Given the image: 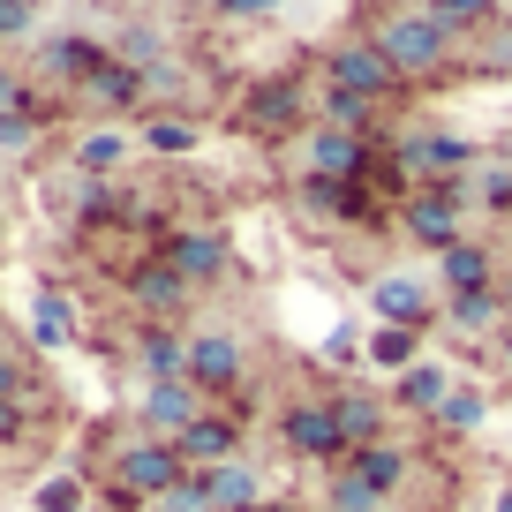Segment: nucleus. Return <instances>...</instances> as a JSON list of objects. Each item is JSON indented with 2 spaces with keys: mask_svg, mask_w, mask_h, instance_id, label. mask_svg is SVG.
I'll use <instances>...</instances> for the list:
<instances>
[{
  "mask_svg": "<svg viewBox=\"0 0 512 512\" xmlns=\"http://www.w3.org/2000/svg\"><path fill=\"white\" fill-rule=\"evenodd\" d=\"M369 309H377L384 324H400V332H422V324L437 317V309H430V287H422V272H384L377 287H369Z\"/></svg>",
  "mask_w": 512,
  "mask_h": 512,
  "instance_id": "14",
  "label": "nucleus"
},
{
  "mask_svg": "<svg viewBox=\"0 0 512 512\" xmlns=\"http://www.w3.org/2000/svg\"><path fill=\"white\" fill-rule=\"evenodd\" d=\"M407 467H415V460H407L400 445H369V452H347V475L362 482V490H377V497H392V490H400V482H407Z\"/></svg>",
  "mask_w": 512,
  "mask_h": 512,
  "instance_id": "22",
  "label": "nucleus"
},
{
  "mask_svg": "<svg viewBox=\"0 0 512 512\" xmlns=\"http://www.w3.org/2000/svg\"><path fill=\"white\" fill-rule=\"evenodd\" d=\"M437 23H445L452 38H467V31H490L497 23V0H422Z\"/></svg>",
  "mask_w": 512,
  "mask_h": 512,
  "instance_id": "26",
  "label": "nucleus"
},
{
  "mask_svg": "<svg viewBox=\"0 0 512 512\" xmlns=\"http://www.w3.org/2000/svg\"><path fill=\"white\" fill-rule=\"evenodd\" d=\"M332 415H339V437H347V452L384 445V430H392V407H384V400H369V392H339V400H332Z\"/></svg>",
  "mask_w": 512,
  "mask_h": 512,
  "instance_id": "19",
  "label": "nucleus"
},
{
  "mask_svg": "<svg viewBox=\"0 0 512 512\" xmlns=\"http://www.w3.org/2000/svg\"><path fill=\"white\" fill-rule=\"evenodd\" d=\"M497 294H505V309H512V264H505V272H497Z\"/></svg>",
  "mask_w": 512,
  "mask_h": 512,
  "instance_id": "40",
  "label": "nucleus"
},
{
  "mask_svg": "<svg viewBox=\"0 0 512 512\" xmlns=\"http://www.w3.org/2000/svg\"><path fill=\"white\" fill-rule=\"evenodd\" d=\"M38 31V0H0V38H31Z\"/></svg>",
  "mask_w": 512,
  "mask_h": 512,
  "instance_id": "35",
  "label": "nucleus"
},
{
  "mask_svg": "<svg viewBox=\"0 0 512 512\" xmlns=\"http://www.w3.org/2000/svg\"><path fill=\"white\" fill-rule=\"evenodd\" d=\"M144 437H181V430H196V422L211 415V400L196 392L189 377H174V384H144Z\"/></svg>",
  "mask_w": 512,
  "mask_h": 512,
  "instance_id": "11",
  "label": "nucleus"
},
{
  "mask_svg": "<svg viewBox=\"0 0 512 512\" xmlns=\"http://www.w3.org/2000/svg\"><path fill=\"white\" fill-rule=\"evenodd\" d=\"M38 505H46V512H91V505H83V482H76V475H53L46 490H38Z\"/></svg>",
  "mask_w": 512,
  "mask_h": 512,
  "instance_id": "33",
  "label": "nucleus"
},
{
  "mask_svg": "<svg viewBox=\"0 0 512 512\" xmlns=\"http://www.w3.org/2000/svg\"><path fill=\"white\" fill-rule=\"evenodd\" d=\"M144 144L166 151V159H181V151H196V121L189 113H159V121H144Z\"/></svg>",
  "mask_w": 512,
  "mask_h": 512,
  "instance_id": "30",
  "label": "nucleus"
},
{
  "mask_svg": "<svg viewBox=\"0 0 512 512\" xmlns=\"http://www.w3.org/2000/svg\"><path fill=\"white\" fill-rule=\"evenodd\" d=\"M369 166V136H347V128H302V174H324V181H362Z\"/></svg>",
  "mask_w": 512,
  "mask_h": 512,
  "instance_id": "10",
  "label": "nucleus"
},
{
  "mask_svg": "<svg viewBox=\"0 0 512 512\" xmlns=\"http://www.w3.org/2000/svg\"><path fill=\"white\" fill-rule=\"evenodd\" d=\"M497 362H505V377H512V324L497 332Z\"/></svg>",
  "mask_w": 512,
  "mask_h": 512,
  "instance_id": "39",
  "label": "nucleus"
},
{
  "mask_svg": "<svg viewBox=\"0 0 512 512\" xmlns=\"http://www.w3.org/2000/svg\"><path fill=\"white\" fill-rule=\"evenodd\" d=\"M324 512H332V505H324Z\"/></svg>",
  "mask_w": 512,
  "mask_h": 512,
  "instance_id": "44",
  "label": "nucleus"
},
{
  "mask_svg": "<svg viewBox=\"0 0 512 512\" xmlns=\"http://www.w3.org/2000/svg\"><path fill=\"white\" fill-rule=\"evenodd\" d=\"M369 46L392 61V76H400V83H430V76H445V68H452L460 38H452L430 8H392V16L369 31Z\"/></svg>",
  "mask_w": 512,
  "mask_h": 512,
  "instance_id": "1",
  "label": "nucleus"
},
{
  "mask_svg": "<svg viewBox=\"0 0 512 512\" xmlns=\"http://www.w3.org/2000/svg\"><path fill=\"white\" fill-rule=\"evenodd\" d=\"M38 347H68L76 339V309H68V294H38Z\"/></svg>",
  "mask_w": 512,
  "mask_h": 512,
  "instance_id": "29",
  "label": "nucleus"
},
{
  "mask_svg": "<svg viewBox=\"0 0 512 512\" xmlns=\"http://www.w3.org/2000/svg\"><path fill=\"white\" fill-rule=\"evenodd\" d=\"M445 324H452V332H467V339H497L512 324V309H505V294H497V287H475V294H452V302H445Z\"/></svg>",
  "mask_w": 512,
  "mask_h": 512,
  "instance_id": "20",
  "label": "nucleus"
},
{
  "mask_svg": "<svg viewBox=\"0 0 512 512\" xmlns=\"http://www.w3.org/2000/svg\"><path fill=\"white\" fill-rule=\"evenodd\" d=\"M211 8H219V16H234V23H249V16H272L279 0H211Z\"/></svg>",
  "mask_w": 512,
  "mask_h": 512,
  "instance_id": "37",
  "label": "nucleus"
},
{
  "mask_svg": "<svg viewBox=\"0 0 512 512\" xmlns=\"http://www.w3.org/2000/svg\"><path fill=\"white\" fill-rule=\"evenodd\" d=\"M505 38H512V8H505Z\"/></svg>",
  "mask_w": 512,
  "mask_h": 512,
  "instance_id": "42",
  "label": "nucleus"
},
{
  "mask_svg": "<svg viewBox=\"0 0 512 512\" xmlns=\"http://www.w3.org/2000/svg\"><path fill=\"white\" fill-rule=\"evenodd\" d=\"M106 61H113V53L91 46V38H46V68H53L61 83H91Z\"/></svg>",
  "mask_w": 512,
  "mask_h": 512,
  "instance_id": "24",
  "label": "nucleus"
},
{
  "mask_svg": "<svg viewBox=\"0 0 512 512\" xmlns=\"http://www.w3.org/2000/svg\"><path fill=\"white\" fill-rule=\"evenodd\" d=\"M159 256L189 287H211V279H226V264H234V241H226L219 226H174V234L159 241Z\"/></svg>",
  "mask_w": 512,
  "mask_h": 512,
  "instance_id": "6",
  "label": "nucleus"
},
{
  "mask_svg": "<svg viewBox=\"0 0 512 512\" xmlns=\"http://www.w3.org/2000/svg\"><path fill=\"white\" fill-rule=\"evenodd\" d=\"M279 445H287L294 460H347V437H339L332 400H294L287 415H279Z\"/></svg>",
  "mask_w": 512,
  "mask_h": 512,
  "instance_id": "7",
  "label": "nucleus"
},
{
  "mask_svg": "<svg viewBox=\"0 0 512 512\" xmlns=\"http://www.w3.org/2000/svg\"><path fill=\"white\" fill-rule=\"evenodd\" d=\"M497 512H512V490H505V497H497Z\"/></svg>",
  "mask_w": 512,
  "mask_h": 512,
  "instance_id": "41",
  "label": "nucleus"
},
{
  "mask_svg": "<svg viewBox=\"0 0 512 512\" xmlns=\"http://www.w3.org/2000/svg\"><path fill=\"white\" fill-rule=\"evenodd\" d=\"M128 302L151 309V324H174V317H181V302H189V279H181L166 256H144V264L128 272Z\"/></svg>",
  "mask_w": 512,
  "mask_h": 512,
  "instance_id": "13",
  "label": "nucleus"
},
{
  "mask_svg": "<svg viewBox=\"0 0 512 512\" xmlns=\"http://www.w3.org/2000/svg\"><path fill=\"white\" fill-rule=\"evenodd\" d=\"M16 113H38L31 106V83H23L16 68H0V121H16Z\"/></svg>",
  "mask_w": 512,
  "mask_h": 512,
  "instance_id": "34",
  "label": "nucleus"
},
{
  "mask_svg": "<svg viewBox=\"0 0 512 512\" xmlns=\"http://www.w3.org/2000/svg\"><path fill=\"white\" fill-rule=\"evenodd\" d=\"M121 159H128V136H121V128H98V136H83V144H76L83 174H113Z\"/></svg>",
  "mask_w": 512,
  "mask_h": 512,
  "instance_id": "28",
  "label": "nucleus"
},
{
  "mask_svg": "<svg viewBox=\"0 0 512 512\" xmlns=\"http://www.w3.org/2000/svg\"><path fill=\"white\" fill-rule=\"evenodd\" d=\"M302 106H309V91H302V76H264V83H249L241 91V106H234V121L249 128V136H294L302 128Z\"/></svg>",
  "mask_w": 512,
  "mask_h": 512,
  "instance_id": "4",
  "label": "nucleus"
},
{
  "mask_svg": "<svg viewBox=\"0 0 512 512\" xmlns=\"http://www.w3.org/2000/svg\"><path fill=\"white\" fill-rule=\"evenodd\" d=\"M174 452L189 460V475H211V467H226V460L241 452V422L211 407V415L196 422V430H181V437H174Z\"/></svg>",
  "mask_w": 512,
  "mask_h": 512,
  "instance_id": "15",
  "label": "nucleus"
},
{
  "mask_svg": "<svg viewBox=\"0 0 512 512\" xmlns=\"http://www.w3.org/2000/svg\"><path fill=\"white\" fill-rule=\"evenodd\" d=\"M362 354H369L377 369H400V377H407V362H415V332H400V324H384V332L369 339Z\"/></svg>",
  "mask_w": 512,
  "mask_h": 512,
  "instance_id": "31",
  "label": "nucleus"
},
{
  "mask_svg": "<svg viewBox=\"0 0 512 512\" xmlns=\"http://www.w3.org/2000/svg\"><path fill=\"white\" fill-rule=\"evenodd\" d=\"M181 482H189V460L174 452V437H136V445L113 452V490H106V505H113V512L159 505V497H174Z\"/></svg>",
  "mask_w": 512,
  "mask_h": 512,
  "instance_id": "2",
  "label": "nucleus"
},
{
  "mask_svg": "<svg viewBox=\"0 0 512 512\" xmlns=\"http://www.w3.org/2000/svg\"><path fill=\"white\" fill-rule=\"evenodd\" d=\"M482 415H490V392H475V384H460V392H452V400L445 407H437V430H445V437H467V430H482Z\"/></svg>",
  "mask_w": 512,
  "mask_h": 512,
  "instance_id": "25",
  "label": "nucleus"
},
{
  "mask_svg": "<svg viewBox=\"0 0 512 512\" xmlns=\"http://www.w3.org/2000/svg\"><path fill=\"white\" fill-rule=\"evenodd\" d=\"M505 226H512V219H505Z\"/></svg>",
  "mask_w": 512,
  "mask_h": 512,
  "instance_id": "45",
  "label": "nucleus"
},
{
  "mask_svg": "<svg viewBox=\"0 0 512 512\" xmlns=\"http://www.w3.org/2000/svg\"><path fill=\"white\" fill-rule=\"evenodd\" d=\"M377 98H354V91H324V128H347V136H377Z\"/></svg>",
  "mask_w": 512,
  "mask_h": 512,
  "instance_id": "27",
  "label": "nucleus"
},
{
  "mask_svg": "<svg viewBox=\"0 0 512 512\" xmlns=\"http://www.w3.org/2000/svg\"><path fill=\"white\" fill-rule=\"evenodd\" d=\"M136 369H144V384L189 377V339H181L174 324H144V332H136Z\"/></svg>",
  "mask_w": 512,
  "mask_h": 512,
  "instance_id": "17",
  "label": "nucleus"
},
{
  "mask_svg": "<svg viewBox=\"0 0 512 512\" xmlns=\"http://www.w3.org/2000/svg\"><path fill=\"white\" fill-rule=\"evenodd\" d=\"M0 400H23V362L16 354H0Z\"/></svg>",
  "mask_w": 512,
  "mask_h": 512,
  "instance_id": "38",
  "label": "nucleus"
},
{
  "mask_svg": "<svg viewBox=\"0 0 512 512\" xmlns=\"http://www.w3.org/2000/svg\"><path fill=\"white\" fill-rule=\"evenodd\" d=\"M460 204H467V181L452 174V181H430V189H415L400 204V226H407V241L415 249H430V256H445L452 241H467L460 234Z\"/></svg>",
  "mask_w": 512,
  "mask_h": 512,
  "instance_id": "3",
  "label": "nucleus"
},
{
  "mask_svg": "<svg viewBox=\"0 0 512 512\" xmlns=\"http://www.w3.org/2000/svg\"><path fill=\"white\" fill-rule=\"evenodd\" d=\"M460 392V377H452V362H415L400 384H392V407H407V415H437V407Z\"/></svg>",
  "mask_w": 512,
  "mask_h": 512,
  "instance_id": "18",
  "label": "nucleus"
},
{
  "mask_svg": "<svg viewBox=\"0 0 512 512\" xmlns=\"http://www.w3.org/2000/svg\"><path fill=\"white\" fill-rule=\"evenodd\" d=\"M98 512H113V505H98Z\"/></svg>",
  "mask_w": 512,
  "mask_h": 512,
  "instance_id": "43",
  "label": "nucleus"
},
{
  "mask_svg": "<svg viewBox=\"0 0 512 512\" xmlns=\"http://www.w3.org/2000/svg\"><path fill=\"white\" fill-rule=\"evenodd\" d=\"M497 249L490 241H452L445 256H437V279H445V294H475V287H497Z\"/></svg>",
  "mask_w": 512,
  "mask_h": 512,
  "instance_id": "16",
  "label": "nucleus"
},
{
  "mask_svg": "<svg viewBox=\"0 0 512 512\" xmlns=\"http://www.w3.org/2000/svg\"><path fill=\"white\" fill-rule=\"evenodd\" d=\"M189 384L204 392V400H219V392H241V384H249V347H241L234 332L189 339Z\"/></svg>",
  "mask_w": 512,
  "mask_h": 512,
  "instance_id": "8",
  "label": "nucleus"
},
{
  "mask_svg": "<svg viewBox=\"0 0 512 512\" xmlns=\"http://www.w3.org/2000/svg\"><path fill=\"white\" fill-rule=\"evenodd\" d=\"M324 83H332V91H354V98H377V106H392V98L407 91V83L392 76V61H384L369 38H347V46L324 53Z\"/></svg>",
  "mask_w": 512,
  "mask_h": 512,
  "instance_id": "5",
  "label": "nucleus"
},
{
  "mask_svg": "<svg viewBox=\"0 0 512 512\" xmlns=\"http://www.w3.org/2000/svg\"><path fill=\"white\" fill-rule=\"evenodd\" d=\"M38 144V113H16V121H0V151H31Z\"/></svg>",
  "mask_w": 512,
  "mask_h": 512,
  "instance_id": "36",
  "label": "nucleus"
},
{
  "mask_svg": "<svg viewBox=\"0 0 512 512\" xmlns=\"http://www.w3.org/2000/svg\"><path fill=\"white\" fill-rule=\"evenodd\" d=\"M294 204H302L309 219H324V226H354V219H369V189H362V181L302 174V181H294Z\"/></svg>",
  "mask_w": 512,
  "mask_h": 512,
  "instance_id": "12",
  "label": "nucleus"
},
{
  "mask_svg": "<svg viewBox=\"0 0 512 512\" xmlns=\"http://www.w3.org/2000/svg\"><path fill=\"white\" fill-rule=\"evenodd\" d=\"M204 505L211 512H256V505H264V475H256L249 460L211 467V475H204Z\"/></svg>",
  "mask_w": 512,
  "mask_h": 512,
  "instance_id": "21",
  "label": "nucleus"
},
{
  "mask_svg": "<svg viewBox=\"0 0 512 512\" xmlns=\"http://www.w3.org/2000/svg\"><path fill=\"white\" fill-rule=\"evenodd\" d=\"M144 91H151V76H144V68H128L121 53H113L91 83H83V98H91V106H144Z\"/></svg>",
  "mask_w": 512,
  "mask_h": 512,
  "instance_id": "23",
  "label": "nucleus"
},
{
  "mask_svg": "<svg viewBox=\"0 0 512 512\" xmlns=\"http://www.w3.org/2000/svg\"><path fill=\"white\" fill-rule=\"evenodd\" d=\"M332 512H384V497H377V490H362V482L339 467V475H332Z\"/></svg>",
  "mask_w": 512,
  "mask_h": 512,
  "instance_id": "32",
  "label": "nucleus"
},
{
  "mask_svg": "<svg viewBox=\"0 0 512 512\" xmlns=\"http://www.w3.org/2000/svg\"><path fill=\"white\" fill-rule=\"evenodd\" d=\"M392 159L415 174V189H430V181H452V166L475 159V144H467V136H445V128H407L400 144H392Z\"/></svg>",
  "mask_w": 512,
  "mask_h": 512,
  "instance_id": "9",
  "label": "nucleus"
}]
</instances>
